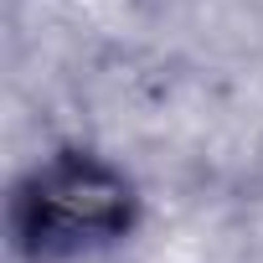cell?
<instances>
[{
  "instance_id": "cell-1",
  "label": "cell",
  "mask_w": 263,
  "mask_h": 263,
  "mask_svg": "<svg viewBox=\"0 0 263 263\" xmlns=\"http://www.w3.org/2000/svg\"><path fill=\"white\" fill-rule=\"evenodd\" d=\"M140 222V191L93 150L36 160L11 191V248L26 263H67L114 248Z\"/></svg>"
}]
</instances>
